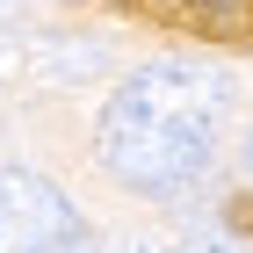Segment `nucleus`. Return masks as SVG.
<instances>
[{
  "label": "nucleus",
  "instance_id": "obj_1",
  "mask_svg": "<svg viewBox=\"0 0 253 253\" xmlns=\"http://www.w3.org/2000/svg\"><path fill=\"white\" fill-rule=\"evenodd\" d=\"M232 116V80L195 58H159L109 94L94 123L101 167L137 195H174L217 159V130Z\"/></svg>",
  "mask_w": 253,
  "mask_h": 253
},
{
  "label": "nucleus",
  "instance_id": "obj_2",
  "mask_svg": "<svg viewBox=\"0 0 253 253\" xmlns=\"http://www.w3.org/2000/svg\"><path fill=\"white\" fill-rule=\"evenodd\" d=\"M80 239L87 224L58 181L29 167H0V253H80Z\"/></svg>",
  "mask_w": 253,
  "mask_h": 253
},
{
  "label": "nucleus",
  "instance_id": "obj_3",
  "mask_svg": "<svg viewBox=\"0 0 253 253\" xmlns=\"http://www.w3.org/2000/svg\"><path fill=\"white\" fill-rule=\"evenodd\" d=\"M167 22L203 29V37H253V0H159Z\"/></svg>",
  "mask_w": 253,
  "mask_h": 253
},
{
  "label": "nucleus",
  "instance_id": "obj_4",
  "mask_svg": "<svg viewBox=\"0 0 253 253\" xmlns=\"http://www.w3.org/2000/svg\"><path fill=\"white\" fill-rule=\"evenodd\" d=\"M87 253H174V246H159V239H109V246H87Z\"/></svg>",
  "mask_w": 253,
  "mask_h": 253
},
{
  "label": "nucleus",
  "instance_id": "obj_5",
  "mask_svg": "<svg viewBox=\"0 0 253 253\" xmlns=\"http://www.w3.org/2000/svg\"><path fill=\"white\" fill-rule=\"evenodd\" d=\"M246 174H253V123H246Z\"/></svg>",
  "mask_w": 253,
  "mask_h": 253
}]
</instances>
